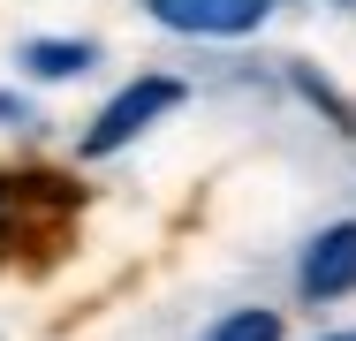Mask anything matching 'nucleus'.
<instances>
[{
    "label": "nucleus",
    "mask_w": 356,
    "mask_h": 341,
    "mask_svg": "<svg viewBox=\"0 0 356 341\" xmlns=\"http://www.w3.org/2000/svg\"><path fill=\"white\" fill-rule=\"evenodd\" d=\"M0 122H23V99H8V91H0Z\"/></svg>",
    "instance_id": "423d86ee"
},
{
    "label": "nucleus",
    "mask_w": 356,
    "mask_h": 341,
    "mask_svg": "<svg viewBox=\"0 0 356 341\" xmlns=\"http://www.w3.org/2000/svg\"><path fill=\"white\" fill-rule=\"evenodd\" d=\"M213 341H281V319L273 311H235V319H220Z\"/></svg>",
    "instance_id": "39448f33"
},
{
    "label": "nucleus",
    "mask_w": 356,
    "mask_h": 341,
    "mask_svg": "<svg viewBox=\"0 0 356 341\" xmlns=\"http://www.w3.org/2000/svg\"><path fill=\"white\" fill-rule=\"evenodd\" d=\"M167 31H197V38H243L273 15V0H144Z\"/></svg>",
    "instance_id": "f03ea898"
},
{
    "label": "nucleus",
    "mask_w": 356,
    "mask_h": 341,
    "mask_svg": "<svg viewBox=\"0 0 356 341\" xmlns=\"http://www.w3.org/2000/svg\"><path fill=\"white\" fill-rule=\"evenodd\" d=\"M175 106H182V84H175V76H137V84H129V91H114V99H106V114L83 129V152H91V159H106V152H122L137 129H152V122H159V114H175Z\"/></svg>",
    "instance_id": "f257e3e1"
},
{
    "label": "nucleus",
    "mask_w": 356,
    "mask_h": 341,
    "mask_svg": "<svg viewBox=\"0 0 356 341\" xmlns=\"http://www.w3.org/2000/svg\"><path fill=\"white\" fill-rule=\"evenodd\" d=\"M23 68L46 76V84H61V76H83V68H91V46H83V38H31V46H23Z\"/></svg>",
    "instance_id": "20e7f679"
},
{
    "label": "nucleus",
    "mask_w": 356,
    "mask_h": 341,
    "mask_svg": "<svg viewBox=\"0 0 356 341\" xmlns=\"http://www.w3.org/2000/svg\"><path fill=\"white\" fill-rule=\"evenodd\" d=\"M349 288H356V220H341L303 251V296L326 303V296H349Z\"/></svg>",
    "instance_id": "7ed1b4c3"
},
{
    "label": "nucleus",
    "mask_w": 356,
    "mask_h": 341,
    "mask_svg": "<svg viewBox=\"0 0 356 341\" xmlns=\"http://www.w3.org/2000/svg\"><path fill=\"white\" fill-rule=\"evenodd\" d=\"M334 341H349V334H334Z\"/></svg>",
    "instance_id": "0eeeda50"
}]
</instances>
